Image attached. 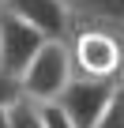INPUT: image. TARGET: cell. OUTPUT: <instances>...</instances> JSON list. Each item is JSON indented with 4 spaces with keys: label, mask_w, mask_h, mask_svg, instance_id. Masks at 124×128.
I'll use <instances>...</instances> for the list:
<instances>
[{
    "label": "cell",
    "mask_w": 124,
    "mask_h": 128,
    "mask_svg": "<svg viewBox=\"0 0 124 128\" xmlns=\"http://www.w3.org/2000/svg\"><path fill=\"white\" fill-rule=\"evenodd\" d=\"M64 42H68V53H72L75 76L124 83V26L72 19V30H68Z\"/></svg>",
    "instance_id": "6da1fadb"
},
{
    "label": "cell",
    "mask_w": 124,
    "mask_h": 128,
    "mask_svg": "<svg viewBox=\"0 0 124 128\" xmlns=\"http://www.w3.org/2000/svg\"><path fill=\"white\" fill-rule=\"evenodd\" d=\"M72 76H75V72H72L68 42H64V38H45V45L30 56V64L23 68L19 87H23V94L34 98V102H56Z\"/></svg>",
    "instance_id": "7a4b0ae2"
},
{
    "label": "cell",
    "mask_w": 124,
    "mask_h": 128,
    "mask_svg": "<svg viewBox=\"0 0 124 128\" xmlns=\"http://www.w3.org/2000/svg\"><path fill=\"white\" fill-rule=\"evenodd\" d=\"M117 87H120V83H105V79L72 76V79H68V87L60 90L56 106H60V109H64V113L75 120V128H90V124L102 117V109L109 106V98L117 94Z\"/></svg>",
    "instance_id": "3957f363"
},
{
    "label": "cell",
    "mask_w": 124,
    "mask_h": 128,
    "mask_svg": "<svg viewBox=\"0 0 124 128\" xmlns=\"http://www.w3.org/2000/svg\"><path fill=\"white\" fill-rule=\"evenodd\" d=\"M45 45V34L34 30L26 19H19L15 12L0 8V68L23 76V68L30 64V56Z\"/></svg>",
    "instance_id": "277c9868"
},
{
    "label": "cell",
    "mask_w": 124,
    "mask_h": 128,
    "mask_svg": "<svg viewBox=\"0 0 124 128\" xmlns=\"http://www.w3.org/2000/svg\"><path fill=\"white\" fill-rule=\"evenodd\" d=\"M0 8L15 12L45 38H68V30H72V12L64 0H0Z\"/></svg>",
    "instance_id": "5b68a950"
},
{
    "label": "cell",
    "mask_w": 124,
    "mask_h": 128,
    "mask_svg": "<svg viewBox=\"0 0 124 128\" xmlns=\"http://www.w3.org/2000/svg\"><path fill=\"white\" fill-rule=\"evenodd\" d=\"M72 19L79 23H105V26H124V0H64Z\"/></svg>",
    "instance_id": "8992f818"
},
{
    "label": "cell",
    "mask_w": 124,
    "mask_h": 128,
    "mask_svg": "<svg viewBox=\"0 0 124 128\" xmlns=\"http://www.w3.org/2000/svg\"><path fill=\"white\" fill-rule=\"evenodd\" d=\"M4 120L8 128H45V113H41V102L34 98H15L8 109H4Z\"/></svg>",
    "instance_id": "52a82bcc"
},
{
    "label": "cell",
    "mask_w": 124,
    "mask_h": 128,
    "mask_svg": "<svg viewBox=\"0 0 124 128\" xmlns=\"http://www.w3.org/2000/svg\"><path fill=\"white\" fill-rule=\"evenodd\" d=\"M90 128H124V83L117 87V94L109 98V106L102 109V117H98Z\"/></svg>",
    "instance_id": "ba28073f"
},
{
    "label": "cell",
    "mask_w": 124,
    "mask_h": 128,
    "mask_svg": "<svg viewBox=\"0 0 124 128\" xmlns=\"http://www.w3.org/2000/svg\"><path fill=\"white\" fill-rule=\"evenodd\" d=\"M15 98H23V87H19V76L0 68V109H8Z\"/></svg>",
    "instance_id": "9c48e42d"
},
{
    "label": "cell",
    "mask_w": 124,
    "mask_h": 128,
    "mask_svg": "<svg viewBox=\"0 0 124 128\" xmlns=\"http://www.w3.org/2000/svg\"><path fill=\"white\" fill-rule=\"evenodd\" d=\"M41 113H45V128H75V120L60 109L56 102H41Z\"/></svg>",
    "instance_id": "30bf717a"
}]
</instances>
